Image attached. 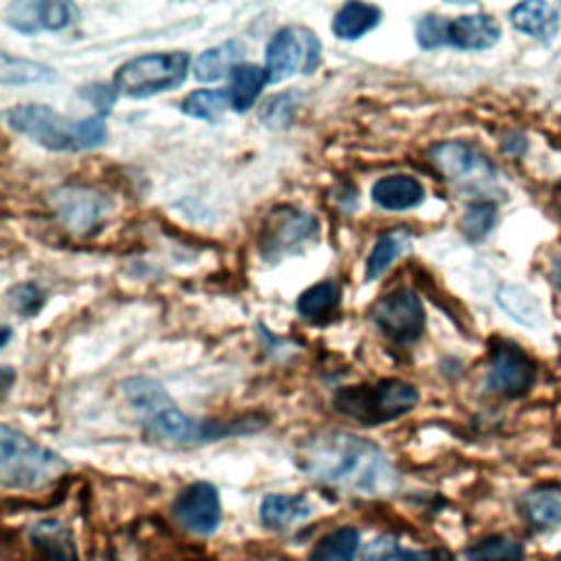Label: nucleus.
<instances>
[{
	"mask_svg": "<svg viewBox=\"0 0 561 561\" xmlns=\"http://www.w3.org/2000/svg\"><path fill=\"white\" fill-rule=\"evenodd\" d=\"M381 22V9L368 2H346L342 4L331 22L335 37L353 42L373 31Z\"/></svg>",
	"mask_w": 561,
	"mask_h": 561,
	"instance_id": "nucleus-20",
	"label": "nucleus"
},
{
	"mask_svg": "<svg viewBox=\"0 0 561 561\" xmlns=\"http://www.w3.org/2000/svg\"><path fill=\"white\" fill-rule=\"evenodd\" d=\"M552 280L561 289V254L554 256V261H552Z\"/></svg>",
	"mask_w": 561,
	"mask_h": 561,
	"instance_id": "nucleus-37",
	"label": "nucleus"
},
{
	"mask_svg": "<svg viewBox=\"0 0 561 561\" xmlns=\"http://www.w3.org/2000/svg\"><path fill=\"white\" fill-rule=\"evenodd\" d=\"M50 204L59 219L75 232H88L107 213V197L83 186H64L50 195Z\"/></svg>",
	"mask_w": 561,
	"mask_h": 561,
	"instance_id": "nucleus-13",
	"label": "nucleus"
},
{
	"mask_svg": "<svg viewBox=\"0 0 561 561\" xmlns=\"http://www.w3.org/2000/svg\"><path fill=\"white\" fill-rule=\"evenodd\" d=\"M497 219V213H495V206L493 204H486V202H480V204H473L460 219V228L462 232L469 237V239H482L495 224Z\"/></svg>",
	"mask_w": 561,
	"mask_h": 561,
	"instance_id": "nucleus-30",
	"label": "nucleus"
},
{
	"mask_svg": "<svg viewBox=\"0 0 561 561\" xmlns=\"http://www.w3.org/2000/svg\"><path fill=\"white\" fill-rule=\"evenodd\" d=\"M11 28L33 35L39 31H61L77 20V7L59 0H15L4 9Z\"/></svg>",
	"mask_w": 561,
	"mask_h": 561,
	"instance_id": "nucleus-12",
	"label": "nucleus"
},
{
	"mask_svg": "<svg viewBox=\"0 0 561 561\" xmlns=\"http://www.w3.org/2000/svg\"><path fill=\"white\" fill-rule=\"evenodd\" d=\"M291 112H294L291 94H276L265 101V105L261 110V121H265V125H270V127H278L289 121Z\"/></svg>",
	"mask_w": 561,
	"mask_h": 561,
	"instance_id": "nucleus-34",
	"label": "nucleus"
},
{
	"mask_svg": "<svg viewBox=\"0 0 561 561\" xmlns=\"http://www.w3.org/2000/svg\"><path fill=\"white\" fill-rule=\"evenodd\" d=\"M467 561H522L524 546L508 535H489L467 548Z\"/></svg>",
	"mask_w": 561,
	"mask_h": 561,
	"instance_id": "nucleus-28",
	"label": "nucleus"
},
{
	"mask_svg": "<svg viewBox=\"0 0 561 561\" xmlns=\"http://www.w3.org/2000/svg\"><path fill=\"white\" fill-rule=\"evenodd\" d=\"M419 403V390L403 379H379L340 388L333 405L362 425H379L408 414Z\"/></svg>",
	"mask_w": 561,
	"mask_h": 561,
	"instance_id": "nucleus-5",
	"label": "nucleus"
},
{
	"mask_svg": "<svg viewBox=\"0 0 561 561\" xmlns=\"http://www.w3.org/2000/svg\"><path fill=\"white\" fill-rule=\"evenodd\" d=\"M270 81L267 70L256 64H239L230 75L228 99L234 112H245L259 99L263 85Z\"/></svg>",
	"mask_w": 561,
	"mask_h": 561,
	"instance_id": "nucleus-21",
	"label": "nucleus"
},
{
	"mask_svg": "<svg viewBox=\"0 0 561 561\" xmlns=\"http://www.w3.org/2000/svg\"><path fill=\"white\" fill-rule=\"evenodd\" d=\"M88 99H92V103L96 107H101V112H107L114 103V96H116V90L107 88V85H90L88 92H85Z\"/></svg>",
	"mask_w": 561,
	"mask_h": 561,
	"instance_id": "nucleus-35",
	"label": "nucleus"
},
{
	"mask_svg": "<svg viewBox=\"0 0 561 561\" xmlns=\"http://www.w3.org/2000/svg\"><path fill=\"white\" fill-rule=\"evenodd\" d=\"M447 22L440 15H425L416 22V42L421 48H438L447 44Z\"/></svg>",
	"mask_w": 561,
	"mask_h": 561,
	"instance_id": "nucleus-32",
	"label": "nucleus"
},
{
	"mask_svg": "<svg viewBox=\"0 0 561 561\" xmlns=\"http://www.w3.org/2000/svg\"><path fill=\"white\" fill-rule=\"evenodd\" d=\"M370 197L379 208L405 210L419 206L425 199V188L416 178L394 173L379 178L370 188Z\"/></svg>",
	"mask_w": 561,
	"mask_h": 561,
	"instance_id": "nucleus-16",
	"label": "nucleus"
},
{
	"mask_svg": "<svg viewBox=\"0 0 561 561\" xmlns=\"http://www.w3.org/2000/svg\"><path fill=\"white\" fill-rule=\"evenodd\" d=\"M342 300V289L335 280H322L316 283L311 287H307L298 300H296V309L305 320H322L335 313V309L340 307Z\"/></svg>",
	"mask_w": 561,
	"mask_h": 561,
	"instance_id": "nucleus-24",
	"label": "nucleus"
},
{
	"mask_svg": "<svg viewBox=\"0 0 561 561\" xmlns=\"http://www.w3.org/2000/svg\"><path fill=\"white\" fill-rule=\"evenodd\" d=\"M497 302L513 320L526 327H535L541 322V307L526 287H517V285L502 287L497 294Z\"/></svg>",
	"mask_w": 561,
	"mask_h": 561,
	"instance_id": "nucleus-27",
	"label": "nucleus"
},
{
	"mask_svg": "<svg viewBox=\"0 0 561 561\" xmlns=\"http://www.w3.org/2000/svg\"><path fill=\"white\" fill-rule=\"evenodd\" d=\"M298 467L322 484L366 497H383L399 486L388 454L377 443L348 432H320L307 438L298 449Z\"/></svg>",
	"mask_w": 561,
	"mask_h": 561,
	"instance_id": "nucleus-1",
	"label": "nucleus"
},
{
	"mask_svg": "<svg viewBox=\"0 0 561 561\" xmlns=\"http://www.w3.org/2000/svg\"><path fill=\"white\" fill-rule=\"evenodd\" d=\"M175 519L195 535H213L221 522V500L210 482H193L173 500Z\"/></svg>",
	"mask_w": 561,
	"mask_h": 561,
	"instance_id": "nucleus-11",
	"label": "nucleus"
},
{
	"mask_svg": "<svg viewBox=\"0 0 561 561\" xmlns=\"http://www.w3.org/2000/svg\"><path fill=\"white\" fill-rule=\"evenodd\" d=\"M533 381H535V364L522 348L513 344H500L493 351L491 368L486 377V383L491 390L508 397H519L530 390Z\"/></svg>",
	"mask_w": 561,
	"mask_h": 561,
	"instance_id": "nucleus-14",
	"label": "nucleus"
},
{
	"mask_svg": "<svg viewBox=\"0 0 561 561\" xmlns=\"http://www.w3.org/2000/svg\"><path fill=\"white\" fill-rule=\"evenodd\" d=\"M522 511L530 524L539 528H554L561 524V491L535 489L522 497Z\"/></svg>",
	"mask_w": 561,
	"mask_h": 561,
	"instance_id": "nucleus-25",
	"label": "nucleus"
},
{
	"mask_svg": "<svg viewBox=\"0 0 561 561\" xmlns=\"http://www.w3.org/2000/svg\"><path fill=\"white\" fill-rule=\"evenodd\" d=\"M373 322L383 335L399 344L416 342L425 331V309L416 291L399 287L379 298L370 311Z\"/></svg>",
	"mask_w": 561,
	"mask_h": 561,
	"instance_id": "nucleus-9",
	"label": "nucleus"
},
{
	"mask_svg": "<svg viewBox=\"0 0 561 561\" xmlns=\"http://www.w3.org/2000/svg\"><path fill=\"white\" fill-rule=\"evenodd\" d=\"M559 561H561V554H559Z\"/></svg>",
	"mask_w": 561,
	"mask_h": 561,
	"instance_id": "nucleus-39",
	"label": "nucleus"
},
{
	"mask_svg": "<svg viewBox=\"0 0 561 561\" xmlns=\"http://www.w3.org/2000/svg\"><path fill=\"white\" fill-rule=\"evenodd\" d=\"M322 53L320 37L300 24L278 28L265 48V70L272 83H280L298 72L309 75L318 68Z\"/></svg>",
	"mask_w": 561,
	"mask_h": 561,
	"instance_id": "nucleus-7",
	"label": "nucleus"
},
{
	"mask_svg": "<svg viewBox=\"0 0 561 561\" xmlns=\"http://www.w3.org/2000/svg\"><path fill=\"white\" fill-rule=\"evenodd\" d=\"M191 66V57L184 50L171 53H149L125 61L114 79L112 85L116 94L145 99L167 90H173L186 79Z\"/></svg>",
	"mask_w": 561,
	"mask_h": 561,
	"instance_id": "nucleus-6",
	"label": "nucleus"
},
{
	"mask_svg": "<svg viewBox=\"0 0 561 561\" xmlns=\"http://www.w3.org/2000/svg\"><path fill=\"white\" fill-rule=\"evenodd\" d=\"M243 55H245V46L239 39L224 42L197 55V59L193 61V75L197 81H206V83L219 81L224 77H230L232 70L239 64H243L241 61Z\"/></svg>",
	"mask_w": 561,
	"mask_h": 561,
	"instance_id": "nucleus-19",
	"label": "nucleus"
},
{
	"mask_svg": "<svg viewBox=\"0 0 561 561\" xmlns=\"http://www.w3.org/2000/svg\"><path fill=\"white\" fill-rule=\"evenodd\" d=\"M359 550V530L355 526H340L311 548L307 561H355Z\"/></svg>",
	"mask_w": 561,
	"mask_h": 561,
	"instance_id": "nucleus-23",
	"label": "nucleus"
},
{
	"mask_svg": "<svg viewBox=\"0 0 561 561\" xmlns=\"http://www.w3.org/2000/svg\"><path fill=\"white\" fill-rule=\"evenodd\" d=\"M318 232L320 224L316 215L291 206L274 208L261 226V254L267 261H278L283 256L296 254L313 243L318 239Z\"/></svg>",
	"mask_w": 561,
	"mask_h": 561,
	"instance_id": "nucleus-8",
	"label": "nucleus"
},
{
	"mask_svg": "<svg viewBox=\"0 0 561 561\" xmlns=\"http://www.w3.org/2000/svg\"><path fill=\"white\" fill-rule=\"evenodd\" d=\"M11 129L53 151H85L105 142L107 127L101 114L66 118L48 105L26 103L4 112Z\"/></svg>",
	"mask_w": 561,
	"mask_h": 561,
	"instance_id": "nucleus-3",
	"label": "nucleus"
},
{
	"mask_svg": "<svg viewBox=\"0 0 561 561\" xmlns=\"http://www.w3.org/2000/svg\"><path fill=\"white\" fill-rule=\"evenodd\" d=\"M414 561H454L445 550H432V552H414Z\"/></svg>",
	"mask_w": 561,
	"mask_h": 561,
	"instance_id": "nucleus-36",
	"label": "nucleus"
},
{
	"mask_svg": "<svg viewBox=\"0 0 561 561\" xmlns=\"http://www.w3.org/2000/svg\"><path fill=\"white\" fill-rule=\"evenodd\" d=\"M511 24L541 42H548L559 31V9L550 2H519L511 9Z\"/></svg>",
	"mask_w": 561,
	"mask_h": 561,
	"instance_id": "nucleus-18",
	"label": "nucleus"
},
{
	"mask_svg": "<svg viewBox=\"0 0 561 561\" xmlns=\"http://www.w3.org/2000/svg\"><path fill=\"white\" fill-rule=\"evenodd\" d=\"M410 241L412 237L405 228H392L379 234L366 259V280L379 278L392 265V261L410 248Z\"/></svg>",
	"mask_w": 561,
	"mask_h": 561,
	"instance_id": "nucleus-22",
	"label": "nucleus"
},
{
	"mask_svg": "<svg viewBox=\"0 0 561 561\" xmlns=\"http://www.w3.org/2000/svg\"><path fill=\"white\" fill-rule=\"evenodd\" d=\"M2 375H4L2 386H4V390H9V386H11V366H2Z\"/></svg>",
	"mask_w": 561,
	"mask_h": 561,
	"instance_id": "nucleus-38",
	"label": "nucleus"
},
{
	"mask_svg": "<svg viewBox=\"0 0 561 561\" xmlns=\"http://www.w3.org/2000/svg\"><path fill=\"white\" fill-rule=\"evenodd\" d=\"M57 75L53 68L22 59V57H11L7 53L0 55V81L4 85H22V83H42V81H55Z\"/></svg>",
	"mask_w": 561,
	"mask_h": 561,
	"instance_id": "nucleus-26",
	"label": "nucleus"
},
{
	"mask_svg": "<svg viewBox=\"0 0 561 561\" xmlns=\"http://www.w3.org/2000/svg\"><path fill=\"white\" fill-rule=\"evenodd\" d=\"M430 160L445 180L460 188H482L495 178L493 164L471 145L460 140L436 142L430 149Z\"/></svg>",
	"mask_w": 561,
	"mask_h": 561,
	"instance_id": "nucleus-10",
	"label": "nucleus"
},
{
	"mask_svg": "<svg viewBox=\"0 0 561 561\" xmlns=\"http://www.w3.org/2000/svg\"><path fill=\"white\" fill-rule=\"evenodd\" d=\"M9 305L15 313L24 316V318H31L35 316L42 305H44V291L35 285V283H22V285H15L11 291H9Z\"/></svg>",
	"mask_w": 561,
	"mask_h": 561,
	"instance_id": "nucleus-31",
	"label": "nucleus"
},
{
	"mask_svg": "<svg viewBox=\"0 0 561 561\" xmlns=\"http://www.w3.org/2000/svg\"><path fill=\"white\" fill-rule=\"evenodd\" d=\"M123 392L129 405L136 410L140 425L156 438H164L173 443H208V440H219L226 434L248 430V423H241V421H230V423L199 421L184 414L173 403L164 386L153 377H145V375L127 377L123 381Z\"/></svg>",
	"mask_w": 561,
	"mask_h": 561,
	"instance_id": "nucleus-2",
	"label": "nucleus"
},
{
	"mask_svg": "<svg viewBox=\"0 0 561 561\" xmlns=\"http://www.w3.org/2000/svg\"><path fill=\"white\" fill-rule=\"evenodd\" d=\"M313 511V502L302 493H270L263 497L259 515L267 528L283 530L296 522L311 517Z\"/></svg>",
	"mask_w": 561,
	"mask_h": 561,
	"instance_id": "nucleus-17",
	"label": "nucleus"
},
{
	"mask_svg": "<svg viewBox=\"0 0 561 561\" xmlns=\"http://www.w3.org/2000/svg\"><path fill=\"white\" fill-rule=\"evenodd\" d=\"M230 107L228 90H195L182 101V112L193 118L217 123Z\"/></svg>",
	"mask_w": 561,
	"mask_h": 561,
	"instance_id": "nucleus-29",
	"label": "nucleus"
},
{
	"mask_svg": "<svg viewBox=\"0 0 561 561\" xmlns=\"http://www.w3.org/2000/svg\"><path fill=\"white\" fill-rule=\"evenodd\" d=\"M68 469L53 449L31 440L26 434L0 425V482L11 489H39Z\"/></svg>",
	"mask_w": 561,
	"mask_h": 561,
	"instance_id": "nucleus-4",
	"label": "nucleus"
},
{
	"mask_svg": "<svg viewBox=\"0 0 561 561\" xmlns=\"http://www.w3.org/2000/svg\"><path fill=\"white\" fill-rule=\"evenodd\" d=\"M502 35L497 20L489 13L458 15L447 22V44L462 50L491 48Z\"/></svg>",
	"mask_w": 561,
	"mask_h": 561,
	"instance_id": "nucleus-15",
	"label": "nucleus"
},
{
	"mask_svg": "<svg viewBox=\"0 0 561 561\" xmlns=\"http://www.w3.org/2000/svg\"><path fill=\"white\" fill-rule=\"evenodd\" d=\"M405 552L399 541L390 535H381L368 543L364 550V561H394V559H405Z\"/></svg>",
	"mask_w": 561,
	"mask_h": 561,
	"instance_id": "nucleus-33",
	"label": "nucleus"
}]
</instances>
